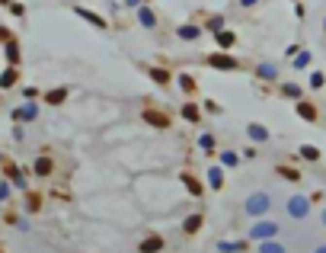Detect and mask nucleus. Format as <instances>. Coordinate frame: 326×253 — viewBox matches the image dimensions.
<instances>
[{
  "label": "nucleus",
  "instance_id": "1",
  "mask_svg": "<svg viewBox=\"0 0 326 253\" xmlns=\"http://www.w3.org/2000/svg\"><path fill=\"white\" fill-rule=\"evenodd\" d=\"M246 212H250V215H266V212H269V196H266V192L250 196V199H246Z\"/></svg>",
  "mask_w": 326,
  "mask_h": 253
},
{
  "label": "nucleus",
  "instance_id": "2",
  "mask_svg": "<svg viewBox=\"0 0 326 253\" xmlns=\"http://www.w3.org/2000/svg\"><path fill=\"white\" fill-rule=\"evenodd\" d=\"M275 234H278V224H272V221H259L256 228L250 231V237H253V240H272Z\"/></svg>",
  "mask_w": 326,
  "mask_h": 253
},
{
  "label": "nucleus",
  "instance_id": "3",
  "mask_svg": "<svg viewBox=\"0 0 326 253\" xmlns=\"http://www.w3.org/2000/svg\"><path fill=\"white\" fill-rule=\"evenodd\" d=\"M307 208H310V205H307V199H304V196H294V199L288 202L291 218H304V215H307Z\"/></svg>",
  "mask_w": 326,
  "mask_h": 253
},
{
  "label": "nucleus",
  "instance_id": "4",
  "mask_svg": "<svg viewBox=\"0 0 326 253\" xmlns=\"http://www.w3.org/2000/svg\"><path fill=\"white\" fill-rule=\"evenodd\" d=\"M208 64H211V68H221V71H234L237 68V61L230 58V54H211Z\"/></svg>",
  "mask_w": 326,
  "mask_h": 253
},
{
  "label": "nucleus",
  "instance_id": "5",
  "mask_svg": "<svg viewBox=\"0 0 326 253\" xmlns=\"http://www.w3.org/2000/svg\"><path fill=\"white\" fill-rule=\"evenodd\" d=\"M160 247H163V240H160V237H151V240H144V244H141V253H157Z\"/></svg>",
  "mask_w": 326,
  "mask_h": 253
},
{
  "label": "nucleus",
  "instance_id": "6",
  "mask_svg": "<svg viewBox=\"0 0 326 253\" xmlns=\"http://www.w3.org/2000/svg\"><path fill=\"white\" fill-rule=\"evenodd\" d=\"M250 138H253V141H266L269 131L262 128V125H250Z\"/></svg>",
  "mask_w": 326,
  "mask_h": 253
},
{
  "label": "nucleus",
  "instance_id": "7",
  "mask_svg": "<svg viewBox=\"0 0 326 253\" xmlns=\"http://www.w3.org/2000/svg\"><path fill=\"white\" fill-rule=\"evenodd\" d=\"M77 13L84 16V19H90V23H96V26H106V19H103V16H96V13H90V10H77Z\"/></svg>",
  "mask_w": 326,
  "mask_h": 253
},
{
  "label": "nucleus",
  "instance_id": "8",
  "mask_svg": "<svg viewBox=\"0 0 326 253\" xmlns=\"http://www.w3.org/2000/svg\"><path fill=\"white\" fill-rule=\"evenodd\" d=\"M147 122H151V125H160V128H167V125H170L160 112H147Z\"/></svg>",
  "mask_w": 326,
  "mask_h": 253
},
{
  "label": "nucleus",
  "instance_id": "9",
  "mask_svg": "<svg viewBox=\"0 0 326 253\" xmlns=\"http://www.w3.org/2000/svg\"><path fill=\"white\" fill-rule=\"evenodd\" d=\"M301 157H307V161H317V157H320V151H317L313 145H304V147H301Z\"/></svg>",
  "mask_w": 326,
  "mask_h": 253
},
{
  "label": "nucleus",
  "instance_id": "10",
  "mask_svg": "<svg viewBox=\"0 0 326 253\" xmlns=\"http://www.w3.org/2000/svg\"><path fill=\"white\" fill-rule=\"evenodd\" d=\"M198 32H202L198 26H182V29H179V36H182V38H198Z\"/></svg>",
  "mask_w": 326,
  "mask_h": 253
},
{
  "label": "nucleus",
  "instance_id": "11",
  "mask_svg": "<svg viewBox=\"0 0 326 253\" xmlns=\"http://www.w3.org/2000/svg\"><path fill=\"white\" fill-rule=\"evenodd\" d=\"M218 45H221V48L234 45V32H218Z\"/></svg>",
  "mask_w": 326,
  "mask_h": 253
},
{
  "label": "nucleus",
  "instance_id": "12",
  "mask_svg": "<svg viewBox=\"0 0 326 253\" xmlns=\"http://www.w3.org/2000/svg\"><path fill=\"white\" fill-rule=\"evenodd\" d=\"M218 250H221V253H240L243 244H227V240H224V244H218Z\"/></svg>",
  "mask_w": 326,
  "mask_h": 253
},
{
  "label": "nucleus",
  "instance_id": "13",
  "mask_svg": "<svg viewBox=\"0 0 326 253\" xmlns=\"http://www.w3.org/2000/svg\"><path fill=\"white\" fill-rule=\"evenodd\" d=\"M141 23H144V26H154V23H157V16H154V10H141Z\"/></svg>",
  "mask_w": 326,
  "mask_h": 253
},
{
  "label": "nucleus",
  "instance_id": "14",
  "mask_svg": "<svg viewBox=\"0 0 326 253\" xmlns=\"http://www.w3.org/2000/svg\"><path fill=\"white\" fill-rule=\"evenodd\" d=\"M35 112H38L35 106H23L19 112H16V119H35Z\"/></svg>",
  "mask_w": 326,
  "mask_h": 253
},
{
  "label": "nucleus",
  "instance_id": "15",
  "mask_svg": "<svg viewBox=\"0 0 326 253\" xmlns=\"http://www.w3.org/2000/svg\"><path fill=\"white\" fill-rule=\"evenodd\" d=\"M16 84V71H7V74L0 77V87H13Z\"/></svg>",
  "mask_w": 326,
  "mask_h": 253
},
{
  "label": "nucleus",
  "instance_id": "16",
  "mask_svg": "<svg viewBox=\"0 0 326 253\" xmlns=\"http://www.w3.org/2000/svg\"><path fill=\"white\" fill-rule=\"evenodd\" d=\"M297 112H301L304 119H317V112H313V106H307V103H301V106H297Z\"/></svg>",
  "mask_w": 326,
  "mask_h": 253
},
{
  "label": "nucleus",
  "instance_id": "17",
  "mask_svg": "<svg viewBox=\"0 0 326 253\" xmlns=\"http://www.w3.org/2000/svg\"><path fill=\"white\" fill-rule=\"evenodd\" d=\"M208 183H211L214 189H221V183H224V180H221V170H211V173H208Z\"/></svg>",
  "mask_w": 326,
  "mask_h": 253
},
{
  "label": "nucleus",
  "instance_id": "18",
  "mask_svg": "<svg viewBox=\"0 0 326 253\" xmlns=\"http://www.w3.org/2000/svg\"><path fill=\"white\" fill-rule=\"evenodd\" d=\"M202 228V215H192L189 221H186V231H198Z\"/></svg>",
  "mask_w": 326,
  "mask_h": 253
},
{
  "label": "nucleus",
  "instance_id": "19",
  "mask_svg": "<svg viewBox=\"0 0 326 253\" xmlns=\"http://www.w3.org/2000/svg\"><path fill=\"white\" fill-rule=\"evenodd\" d=\"M64 96H68V90H54V93H48L45 100H48V103H61Z\"/></svg>",
  "mask_w": 326,
  "mask_h": 253
},
{
  "label": "nucleus",
  "instance_id": "20",
  "mask_svg": "<svg viewBox=\"0 0 326 253\" xmlns=\"http://www.w3.org/2000/svg\"><path fill=\"white\" fill-rule=\"evenodd\" d=\"M35 170H38V173H42V177H45L48 170H51V161H48V157H42V161L35 163Z\"/></svg>",
  "mask_w": 326,
  "mask_h": 253
},
{
  "label": "nucleus",
  "instance_id": "21",
  "mask_svg": "<svg viewBox=\"0 0 326 253\" xmlns=\"http://www.w3.org/2000/svg\"><path fill=\"white\" fill-rule=\"evenodd\" d=\"M259 77H266V80H272V77H275V68H272V64H262V68H259Z\"/></svg>",
  "mask_w": 326,
  "mask_h": 253
},
{
  "label": "nucleus",
  "instance_id": "22",
  "mask_svg": "<svg viewBox=\"0 0 326 253\" xmlns=\"http://www.w3.org/2000/svg\"><path fill=\"white\" fill-rule=\"evenodd\" d=\"M281 93H285V96H301V90H297L294 84H285V87H281Z\"/></svg>",
  "mask_w": 326,
  "mask_h": 253
},
{
  "label": "nucleus",
  "instance_id": "23",
  "mask_svg": "<svg viewBox=\"0 0 326 253\" xmlns=\"http://www.w3.org/2000/svg\"><path fill=\"white\" fill-rule=\"evenodd\" d=\"M182 115H186L189 122H195V119H198V109L195 106H186V109H182Z\"/></svg>",
  "mask_w": 326,
  "mask_h": 253
},
{
  "label": "nucleus",
  "instance_id": "24",
  "mask_svg": "<svg viewBox=\"0 0 326 253\" xmlns=\"http://www.w3.org/2000/svg\"><path fill=\"white\" fill-rule=\"evenodd\" d=\"M182 180H186V186H189V192H195V196H198V192H202V186H198V183H195V180H192V177H182Z\"/></svg>",
  "mask_w": 326,
  "mask_h": 253
},
{
  "label": "nucleus",
  "instance_id": "25",
  "mask_svg": "<svg viewBox=\"0 0 326 253\" xmlns=\"http://www.w3.org/2000/svg\"><path fill=\"white\" fill-rule=\"evenodd\" d=\"M262 253H285V247H278V244H262Z\"/></svg>",
  "mask_w": 326,
  "mask_h": 253
},
{
  "label": "nucleus",
  "instance_id": "26",
  "mask_svg": "<svg viewBox=\"0 0 326 253\" xmlns=\"http://www.w3.org/2000/svg\"><path fill=\"white\" fill-rule=\"evenodd\" d=\"M221 163H224V167H234V163H237V154H224V157H221Z\"/></svg>",
  "mask_w": 326,
  "mask_h": 253
},
{
  "label": "nucleus",
  "instance_id": "27",
  "mask_svg": "<svg viewBox=\"0 0 326 253\" xmlns=\"http://www.w3.org/2000/svg\"><path fill=\"white\" fill-rule=\"evenodd\" d=\"M7 58H10V61H16V58H19V48H16L13 42H10V45H7Z\"/></svg>",
  "mask_w": 326,
  "mask_h": 253
},
{
  "label": "nucleus",
  "instance_id": "28",
  "mask_svg": "<svg viewBox=\"0 0 326 253\" xmlns=\"http://www.w3.org/2000/svg\"><path fill=\"white\" fill-rule=\"evenodd\" d=\"M154 80H157V84H167L170 74H167V71H154Z\"/></svg>",
  "mask_w": 326,
  "mask_h": 253
},
{
  "label": "nucleus",
  "instance_id": "29",
  "mask_svg": "<svg viewBox=\"0 0 326 253\" xmlns=\"http://www.w3.org/2000/svg\"><path fill=\"white\" fill-rule=\"evenodd\" d=\"M7 196H10V186H3V183H0V199H7Z\"/></svg>",
  "mask_w": 326,
  "mask_h": 253
},
{
  "label": "nucleus",
  "instance_id": "30",
  "mask_svg": "<svg viewBox=\"0 0 326 253\" xmlns=\"http://www.w3.org/2000/svg\"><path fill=\"white\" fill-rule=\"evenodd\" d=\"M240 3H243V7H253V3H256V0H240Z\"/></svg>",
  "mask_w": 326,
  "mask_h": 253
},
{
  "label": "nucleus",
  "instance_id": "31",
  "mask_svg": "<svg viewBox=\"0 0 326 253\" xmlns=\"http://www.w3.org/2000/svg\"><path fill=\"white\" fill-rule=\"evenodd\" d=\"M313 253H326V247H317V250H313Z\"/></svg>",
  "mask_w": 326,
  "mask_h": 253
},
{
  "label": "nucleus",
  "instance_id": "32",
  "mask_svg": "<svg viewBox=\"0 0 326 253\" xmlns=\"http://www.w3.org/2000/svg\"><path fill=\"white\" fill-rule=\"evenodd\" d=\"M128 3H131V7H135V3H137V0H128Z\"/></svg>",
  "mask_w": 326,
  "mask_h": 253
},
{
  "label": "nucleus",
  "instance_id": "33",
  "mask_svg": "<svg viewBox=\"0 0 326 253\" xmlns=\"http://www.w3.org/2000/svg\"><path fill=\"white\" fill-rule=\"evenodd\" d=\"M323 221H326V212H323Z\"/></svg>",
  "mask_w": 326,
  "mask_h": 253
},
{
  "label": "nucleus",
  "instance_id": "34",
  "mask_svg": "<svg viewBox=\"0 0 326 253\" xmlns=\"http://www.w3.org/2000/svg\"><path fill=\"white\" fill-rule=\"evenodd\" d=\"M0 253H3V250H0Z\"/></svg>",
  "mask_w": 326,
  "mask_h": 253
}]
</instances>
